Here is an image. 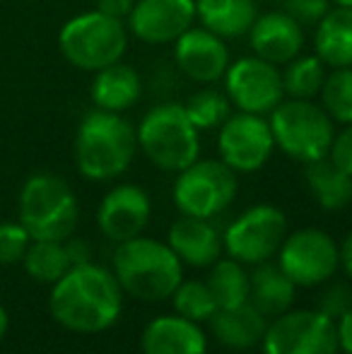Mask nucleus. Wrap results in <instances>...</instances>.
Here are the masks:
<instances>
[{"instance_id": "11", "label": "nucleus", "mask_w": 352, "mask_h": 354, "mask_svg": "<svg viewBox=\"0 0 352 354\" xmlns=\"http://www.w3.org/2000/svg\"><path fill=\"white\" fill-rule=\"evenodd\" d=\"M277 266L297 287H316L328 282L340 268L335 241L321 229H299L282 241Z\"/></svg>"}, {"instance_id": "2", "label": "nucleus", "mask_w": 352, "mask_h": 354, "mask_svg": "<svg viewBox=\"0 0 352 354\" xmlns=\"http://www.w3.org/2000/svg\"><path fill=\"white\" fill-rule=\"evenodd\" d=\"M138 152V131L113 111L94 109L75 133L77 171L89 181H111L128 171Z\"/></svg>"}, {"instance_id": "7", "label": "nucleus", "mask_w": 352, "mask_h": 354, "mask_svg": "<svg viewBox=\"0 0 352 354\" xmlns=\"http://www.w3.org/2000/svg\"><path fill=\"white\" fill-rule=\"evenodd\" d=\"M268 116L275 147H280L290 159L309 164L328 157L335 123L324 106L311 99H282Z\"/></svg>"}, {"instance_id": "17", "label": "nucleus", "mask_w": 352, "mask_h": 354, "mask_svg": "<svg viewBox=\"0 0 352 354\" xmlns=\"http://www.w3.org/2000/svg\"><path fill=\"white\" fill-rule=\"evenodd\" d=\"M249 46L259 58L272 66H287L304 48V27L285 10L259 15L249 29Z\"/></svg>"}, {"instance_id": "12", "label": "nucleus", "mask_w": 352, "mask_h": 354, "mask_svg": "<svg viewBox=\"0 0 352 354\" xmlns=\"http://www.w3.org/2000/svg\"><path fill=\"white\" fill-rule=\"evenodd\" d=\"M225 94L239 111L268 116L285 99L282 73L263 58L244 56L227 68Z\"/></svg>"}, {"instance_id": "8", "label": "nucleus", "mask_w": 352, "mask_h": 354, "mask_svg": "<svg viewBox=\"0 0 352 354\" xmlns=\"http://www.w3.org/2000/svg\"><path fill=\"white\" fill-rule=\"evenodd\" d=\"M239 181L222 159H201L178 171L174 183V205L188 217L212 219L234 203Z\"/></svg>"}, {"instance_id": "22", "label": "nucleus", "mask_w": 352, "mask_h": 354, "mask_svg": "<svg viewBox=\"0 0 352 354\" xmlns=\"http://www.w3.org/2000/svg\"><path fill=\"white\" fill-rule=\"evenodd\" d=\"M259 17L256 0H196V19L222 39H239L249 34Z\"/></svg>"}, {"instance_id": "4", "label": "nucleus", "mask_w": 352, "mask_h": 354, "mask_svg": "<svg viewBox=\"0 0 352 354\" xmlns=\"http://www.w3.org/2000/svg\"><path fill=\"white\" fill-rule=\"evenodd\" d=\"M77 198L66 178L34 174L19 191V224L32 241H66L75 232Z\"/></svg>"}, {"instance_id": "10", "label": "nucleus", "mask_w": 352, "mask_h": 354, "mask_svg": "<svg viewBox=\"0 0 352 354\" xmlns=\"http://www.w3.org/2000/svg\"><path fill=\"white\" fill-rule=\"evenodd\" d=\"M287 234V219L272 205H254L227 227L222 246L234 261L259 266L280 251Z\"/></svg>"}, {"instance_id": "21", "label": "nucleus", "mask_w": 352, "mask_h": 354, "mask_svg": "<svg viewBox=\"0 0 352 354\" xmlns=\"http://www.w3.org/2000/svg\"><path fill=\"white\" fill-rule=\"evenodd\" d=\"M89 97H92L94 109L123 113L140 102L142 77L138 75L136 68L118 61L113 66H106L94 73Z\"/></svg>"}, {"instance_id": "32", "label": "nucleus", "mask_w": 352, "mask_h": 354, "mask_svg": "<svg viewBox=\"0 0 352 354\" xmlns=\"http://www.w3.org/2000/svg\"><path fill=\"white\" fill-rule=\"evenodd\" d=\"M29 243H32V236L19 222L0 224V266H12L22 261Z\"/></svg>"}, {"instance_id": "34", "label": "nucleus", "mask_w": 352, "mask_h": 354, "mask_svg": "<svg viewBox=\"0 0 352 354\" xmlns=\"http://www.w3.org/2000/svg\"><path fill=\"white\" fill-rule=\"evenodd\" d=\"M352 308V292L348 284L343 282H333L328 284V287L324 289V294H321L319 299V308L316 311H321L324 316H328L331 321H338L340 316H343L345 311H350Z\"/></svg>"}, {"instance_id": "27", "label": "nucleus", "mask_w": 352, "mask_h": 354, "mask_svg": "<svg viewBox=\"0 0 352 354\" xmlns=\"http://www.w3.org/2000/svg\"><path fill=\"white\" fill-rule=\"evenodd\" d=\"M24 270L37 282L56 284L73 268L63 241H32L22 258Z\"/></svg>"}, {"instance_id": "33", "label": "nucleus", "mask_w": 352, "mask_h": 354, "mask_svg": "<svg viewBox=\"0 0 352 354\" xmlns=\"http://www.w3.org/2000/svg\"><path fill=\"white\" fill-rule=\"evenodd\" d=\"M282 10L302 27H316L331 10V0H282Z\"/></svg>"}, {"instance_id": "29", "label": "nucleus", "mask_w": 352, "mask_h": 354, "mask_svg": "<svg viewBox=\"0 0 352 354\" xmlns=\"http://www.w3.org/2000/svg\"><path fill=\"white\" fill-rule=\"evenodd\" d=\"M191 123L198 131H212V128H220L227 118L232 116L230 109L232 102L227 99L225 92H217L212 87H205L201 92L191 94L188 102L183 104Z\"/></svg>"}, {"instance_id": "23", "label": "nucleus", "mask_w": 352, "mask_h": 354, "mask_svg": "<svg viewBox=\"0 0 352 354\" xmlns=\"http://www.w3.org/2000/svg\"><path fill=\"white\" fill-rule=\"evenodd\" d=\"M295 292L297 284L275 263H259L256 270L249 275V301L266 318H277L280 313L290 311Z\"/></svg>"}, {"instance_id": "3", "label": "nucleus", "mask_w": 352, "mask_h": 354, "mask_svg": "<svg viewBox=\"0 0 352 354\" xmlns=\"http://www.w3.org/2000/svg\"><path fill=\"white\" fill-rule=\"evenodd\" d=\"M113 277L121 289L140 301H162L174 294L183 280V263L157 239L136 236L113 251Z\"/></svg>"}, {"instance_id": "24", "label": "nucleus", "mask_w": 352, "mask_h": 354, "mask_svg": "<svg viewBox=\"0 0 352 354\" xmlns=\"http://www.w3.org/2000/svg\"><path fill=\"white\" fill-rule=\"evenodd\" d=\"M314 32L316 56L331 68L352 66V8H331Z\"/></svg>"}, {"instance_id": "26", "label": "nucleus", "mask_w": 352, "mask_h": 354, "mask_svg": "<svg viewBox=\"0 0 352 354\" xmlns=\"http://www.w3.org/2000/svg\"><path fill=\"white\" fill-rule=\"evenodd\" d=\"M205 282L215 297L217 308L249 301V272L234 258H225V261L217 258L210 266Z\"/></svg>"}, {"instance_id": "38", "label": "nucleus", "mask_w": 352, "mask_h": 354, "mask_svg": "<svg viewBox=\"0 0 352 354\" xmlns=\"http://www.w3.org/2000/svg\"><path fill=\"white\" fill-rule=\"evenodd\" d=\"M335 333H338V347L345 354H352V308L345 311L335 323Z\"/></svg>"}, {"instance_id": "20", "label": "nucleus", "mask_w": 352, "mask_h": 354, "mask_svg": "<svg viewBox=\"0 0 352 354\" xmlns=\"http://www.w3.org/2000/svg\"><path fill=\"white\" fill-rule=\"evenodd\" d=\"M207 323L212 335L230 350H251L261 345L268 328V318L251 301L217 308Z\"/></svg>"}, {"instance_id": "18", "label": "nucleus", "mask_w": 352, "mask_h": 354, "mask_svg": "<svg viewBox=\"0 0 352 354\" xmlns=\"http://www.w3.org/2000/svg\"><path fill=\"white\" fill-rule=\"evenodd\" d=\"M142 354H205L207 337L201 323L178 316H157L140 335Z\"/></svg>"}, {"instance_id": "19", "label": "nucleus", "mask_w": 352, "mask_h": 354, "mask_svg": "<svg viewBox=\"0 0 352 354\" xmlns=\"http://www.w3.org/2000/svg\"><path fill=\"white\" fill-rule=\"evenodd\" d=\"M169 248L191 268H210L222 253V236L210 219L181 214L169 227Z\"/></svg>"}, {"instance_id": "16", "label": "nucleus", "mask_w": 352, "mask_h": 354, "mask_svg": "<svg viewBox=\"0 0 352 354\" xmlns=\"http://www.w3.org/2000/svg\"><path fill=\"white\" fill-rule=\"evenodd\" d=\"M174 61L191 82L215 84L230 68V48L210 29L191 27L174 41Z\"/></svg>"}, {"instance_id": "39", "label": "nucleus", "mask_w": 352, "mask_h": 354, "mask_svg": "<svg viewBox=\"0 0 352 354\" xmlns=\"http://www.w3.org/2000/svg\"><path fill=\"white\" fill-rule=\"evenodd\" d=\"M338 253H340V266L345 268L348 277H352V232L345 236V241L338 246Z\"/></svg>"}, {"instance_id": "30", "label": "nucleus", "mask_w": 352, "mask_h": 354, "mask_svg": "<svg viewBox=\"0 0 352 354\" xmlns=\"http://www.w3.org/2000/svg\"><path fill=\"white\" fill-rule=\"evenodd\" d=\"M321 102L333 123L350 126L352 123V66L333 68V73L326 75L321 87Z\"/></svg>"}, {"instance_id": "5", "label": "nucleus", "mask_w": 352, "mask_h": 354, "mask_svg": "<svg viewBox=\"0 0 352 354\" xmlns=\"http://www.w3.org/2000/svg\"><path fill=\"white\" fill-rule=\"evenodd\" d=\"M58 48L73 68L97 73L123 61L128 51V27L123 19L89 10L63 24L58 32Z\"/></svg>"}, {"instance_id": "6", "label": "nucleus", "mask_w": 352, "mask_h": 354, "mask_svg": "<svg viewBox=\"0 0 352 354\" xmlns=\"http://www.w3.org/2000/svg\"><path fill=\"white\" fill-rule=\"evenodd\" d=\"M138 147L162 171H183L201 157V131L183 104H157L138 126Z\"/></svg>"}, {"instance_id": "13", "label": "nucleus", "mask_w": 352, "mask_h": 354, "mask_svg": "<svg viewBox=\"0 0 352 354\" xmlns=\"http://www.w3.org/2000/svg\"><path fill=\"white\" fill-rule=\"evenodd\" d=\"M220 159L237 174H251L266 167L275 140L268 118L259 113H234L220 126L217 138Z\"/></svg>"}, {"instance_id": "14", "label": "nucleus", "mask_w": 352, "mask_h": 354, "mask_svg": "<svg viewBox=\"0 0 352 354\" xmlns=\"http://www.w3.org/2000/svg\"><path fill=\"white\" fill-rule=\"evenodd\" d=\"M126 19L128 32L142 44H174L196 22V0H136Z\"/></svg>"}, {"instance_id": "41", "label": "nucleus", "mask_w": 352, "mask_h": 354, "mask_svg": "<svg viewBox=\"0 0 352 354\" xmlns=\"http://www.w3.org/2000/svg\"><path fill=\"white\" fill-rule=\"evenodd\" d=\"M331 5H335V8H352V0H331Z\"/></svg>"}, {"instance_id": "31", "label": "nucleus", "mask_w": 352, "mask_h": 354, "mask_svg": "<svg viewBox=\"0 0 352 354\" xmlns=\"http://www.w3.org/2000/svg\"><path fill=\"white\" fill-rule=\"evenodd\" d=\"M172 304H174V311L178 316L188 318L193 323L210 321L212 313L217 311V304L210 287H207V282L201 280H181V284L172 294Z\"/></svg>"}, {"instance_id": "1", "label": "nucleus", "mask_w": 352, "mask_h": 354, "mask_svg": "<svg viewBox=\"0 0 352 354\" xmlns=\"http://www.w3.org/2000/svg\"><path fill=\"white\" fill-rule=\"evenodd\" d=\"M123 289L111 270L94 263L73 266L53 284L51 313L73 333H102L118 321Z\"/></svg>"}, {"instance_id": "15", "label": "nucleus", "mask_w": 352, "mask_h": 354, "mask_svg": "<svg viewBox=\"0 0 352 354\" xmlns=\"http://www.w3.org/2000/svg\"><path fill=\"white\" fill-rule=\"evenodd\" d=\"M150 214V196L136 183H121L102 198L97 210V224L109 241L123 243L145 232Z\"/></svg>"}, {"instance_id": "37", "label": "nucleus", "mask_w": 352, "mask_h": 354, "mask_svg": "<svg viewBox=\"0 0 352 354\" xmlns=\"http://www.w3.org/2000/svg\"><path fill=\"white\" fill-rule=\"evenodd\" d=\"M66 251L71 256L73 266H82V263H92V248L85 239H66Z\"/></svg>"}, {"instance_id": "36", "label": "nucleus", "mask_w": 352, "mask_h": 354, "mask_svg": "<svg viewBox=\"0 0 352 354\" xmlns=\"http://www.w3.org/2000/svg\"><path fill=\"white\" fill-rule=\"evenodd\" d=\"M94 5H97L94 10H99V12L111 15L116 19H126L131 15L133 5H136V0H94Z\"/></svg>"}, {"instance_id": "28", "label": "nucleus", "mask_w": 352, "mask_h": 354, "mask_svg": "<svg viewBox=\"0 0 352 354\" xmlns=\"http://www.w3.org/2000/svg\"><path fill=\"white\" fill-rule=\"evenodd\" d=\"M326 63L319 56H297L282 73V89L287 99H314L326 80Z\"/></svg>"}, {"instance_id": "40", "label": "nucleus", "mask_w": 352, "mask_h": 354, "mask_svg": "<svg viewBox=\"0 0 352 354\" xmlns=\"http://www.w3.org/2000/svg\"><path fill=\"white\" fill-rule=\"evenodd\" d=\"M5 333H8V313H5V308L0 306V340L5 337Z\"/></svg>"}, {"instance_id": "35", "label": "nucleus", "mask_w": 352, "mask_h": 354, "mask_svg": "<svg viewBox=\"0 0 352 354\" xmlns=\"http://www.w3.org/2000/svg\"><path fill=\"white\" fill-rule=\"evenodd\" d=\"M328 159L338 169H343L345 174L352 176V123L345 126L338 136L333 138V145L328 149Z\"/></svg>"}, {"instance_id": "25", "label": "nucleus", "mask_w": 352, "mask_h": 354, "mask_svg": "<svg viewBox=\"0 0 352 354\" xmlns=\"http://www.w3.org/2000/svg\"><path fill=\"white\" fill-rule=\"evenodd\" d=\"M306 186L324 210H343L352 201V176L338 169L328 157L306 164Z\"/></svg>"}, {"instance_id": "9", "label": "nucleus", "mask_w": 352, "mask_h": 354, "mask_svg": "<svg viewBox=\"0 0 352 354\" xmlns=\"http://www.w3.org/2000/svg\"><path fill=\"white\" fill-rule=\"evenodd\" d=\"M263 354H338L335 321L321 311H285L268 323Z\"/></svg>"}]
</instances>
